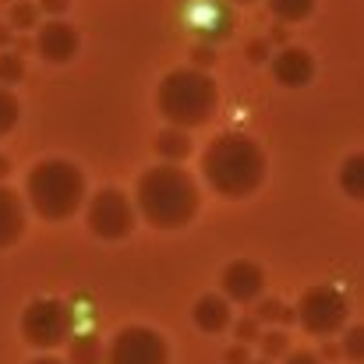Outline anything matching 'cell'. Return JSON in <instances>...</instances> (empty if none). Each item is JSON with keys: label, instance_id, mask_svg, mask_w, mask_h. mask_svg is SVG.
Returning <instances> with one entry per match:
<instances>
[{"label": "cell", "instance_id": "1", "mask_svg": "<svg viewBox=\"0 0 364 364\" xmlns=\"http://www.w3.org/2000/svg\"><path fill=\"white\" fill-rule=\"evenodd\" d=\"M198 202H202L198 184L191 181L188 170L173 163L145 170L134 188V213H141V220L156 230H177L191 223L198 213Z\"/></svg>", "mask_w": 364, "mask_h": 364}, {"label": "cell", "instance_id": "2", "mask_svg": "<svg viewBox=\"0 0 364 364\" xmlns=\"http://www.w3.org/2000/svg\"><path fill=\"white\" fill-rule=\"evenodd\" d=\"M202 177L223 198H247L265 181V152L247 134H220L202 152Z\"/></svg>", "mask_w": 364, "mask_h": 364}, {"label": "cell", "instance_id": "3", "mask_svg": "<svg viewBox=\"0 0 364 364\" xmlns=\"http://www.w3.org/2000/svg\"><path fill=\"white\" fill-rule=\"evenodd\" d=\"M85 195H89L85 173L75 163H68V159H39L28 170L25 198H28L32 213L39 220H46V223L71 220L85 205Z\"/></svg>", "mask_w": 364, "mask_h": 364}, {"label": "cell", "instance_id": "4", "mask_svg": "<svg viewBox=\"0 0 364 364\" xmlns=\"http://www.w3.org/2000/svg\"><path fill=\"white\" fill-rule=\"evenodd\" d=\"M220 92L216 82L202 71V68H173L156 92V107L159 114L170 121V127L188 131V127H202L216 114Z\"/></svg>", "mask_w": 364, "mask_h": 364}, {"label": "cell", "instance_id": "5", "mask_svg": "<svg viewBox=\"0 0 364 364\" xmlns=\"http://www.w3.org/2000/svg\"><path fill=\"white\" fill-rule=\"evenodd\" d=\"M71 329H75V315L57 297H36L21 311V336L36 350H53V347L68 343Z\"/></svg>", "mask_w": 364, "mask_h": 364}, {"label": "cell", "instance_id": "6", "mask_svg": "<svg viewBox=\"0 0 364 364\" xmlns=\"http://www.w3.org/2000/svg\"><path fill=\"white\" fill-rule=\"evenodd\" d=\"M294 315L301 318V326L311 333V336H336L343 326H347V297L336 290V287H311L301 294Z\"/></svg>", "mask_w": 364, "mask_h": 364}, {"label": "cell", "instance_id": "7", "mask_svg": "<svg viewBox=\"0 0 364 364\" xmlns=\"http://www.w3.org/2000/svg\"><path fill=\"white\" fill-rule=\"evenodd\" d=\"M85 223H89V230L96 234V237H103V241H121L131 234V227H134V205H131V198L117 191V188H103V191H96L92 198H89V205H85Z\"/></svg>", "mask_w": 364, "mask_h": 364}, {"label": "cell", "instance_id": "8", "mask_svg": "<svg viewBox=\"0 0 364 364\" xmlns=\"http://www.w3.org/2000/svg\"><path fill=\"white\" fill-rule=\"evenodd\" d=\"M103 364H170V347L149 326H124L103 350Z\"/></svg>", "mask_w": 364, "mask_h": 364}, {"label": "cell", "instance_id": "9", "mask_svg": "<svg viewBox=\"0 0 364 364\" xmlns=\"http://www.w3.org/2000/svg\"><path fill=\"white\" fill-rule=\"evenodd\" d=\"M220 287H223V301L251 304V301L262 297L265 272H262V265H255V262H247V258H234V262L220 272Z\"/></svg>", "mask_w": 364, "mask_h": 364}, {"label": "cell", "instance_id": "10", "mask_svg": "<svg viewBox=\"0 0 364 364\" xmlns=\"http://www.w3.org/2000/svg\"><path fill=\"white\" fill-rule=\"evenodd\" d=\"M36 50L50 64H68L78 53V32H75V25H68L60 18H50L46 25L36 28Z\"/></svg>", "mask_w": 364, "mask_h": 364}, {"label": "cell", "instance_id": "11", "mask_svg": "<svg viewBox=\"0 0 364 364\" xmlns=\"http://www.w3.org/2000/svg\"><path fill=\"white\" fill-rule=\"evenodd\" d=\"M272 78L283 89H304L315 78V60L304 46H283L272 57Z\"/></svg>", "mask_w": 364, "mask_h": 364}, {"label": "cell", "instance_id": "12", "mask_svg": "<svg viewBox=\"0 0 364 364\" xmlns=\"http://www.w3.org/2000/svg\"><path fill=\"white\" fill-rule=\"evenodd\" d=\"M25 234V202L18 191L0 184V251L21 241Z\"/></svg>", "mask_w": 364, "mask_h": 364}, {"label": "cell", "instance_id": "13", "mask_svg": "<svg viewBox=\"0 0 364 364\" xmlns=\"http://www.w3.org/2000/svg\"><path fill=\"white\" fill-rule=\"evenodd\" d=\"M191 318L202 333H213L220 336L227 326H230V301H223L220 294H202L191 308Z\"/></svg>", "mask_w": 364, "mask_h": 364}, {"label": "cell", "instance_id": "14", "mask_svg": "<svg viewBox=\"0 0 364 364\" xmlns=\"http://www.w3.org/2000/svg\"><path fill=\"white\" fill-rule=\"evenodd\" d=\"M152 149H156V156H159V159H166V163H173V166H177L181 159H188V156H191V138H188V131L166 127V131H159V134H156Z\"/></svg>", "mask_w": 364, "mask_h": 364}, {"label": "cell", "instance_id": "15", "mask_svg": "<svg viewBox=\"0 0 364 364\" xmlns=\"http://www.w3.org/2000/svg\"><path fill=\"white\" fill-rule=\"evenodd\" d=\"M68 364H103V340L96 333H78L68 340Z\"/></svg>", "mask_w": 364, "mask_h": 364}, {"label": "cell", "instance_id": "16", "mask_svg": "<svg viewBox=\"0 0 364 364\" xmlns=\"http://www.w3.org/2000/svg\"><path fill=\"white\" fill-rule=\"evenodd\" d=\"M340 188H343V195L364 202V152H354V156L343 159V166H340Z\"/></svg>", "mask_w": 364, "mask_h": 364}, {"label": "cell", "instance_id": "17", "mask_svg": "<svg viewBox=\"0 0 364 364\" xmlns=\"http://www.w3.org/2000/svg\"><path fill=\"white\" fill-rule=\"evenodd\" d=\"M255 318H258V322H269V326H287V322H294L297 315H294V308L283 304L279 297H265V301H258Z\"/></svg>", "mask_w": 364, "mask_h": 364}, {"label": "cell", "instance_id": "18", "mask_svg": "<svg viewBox=\"0 0 364 364\" xmlns=\"http://www.w3.org/2000/svg\"><path fill=\"white\" fill-rule=\"evenodd\" d=\"M269 14H276L279 21H304L315 11V0H265Z\"/></svg>", "mask_w": 364, "mask_h": 364}, {"label": "cell", "instance_id": "19", "mask_svg": "<svg viewBox=\"0 0 364 364\" xmlns=\"http://www.w3.org/2000/svg\"><path fill=\"white\" fill-rule=\"evenodd\" d=\"M7 18H11V28H18V32L39 28V7L28 4V0H18V4L7 11Z\"/></svg>", "mask_w": 364, "mask_h": 364}, {"label": "cell", "instance_id": "20", "mask_svg": "<svg viewBox=\"0 0 364 364\" xmlns=\"http://www.w3.org/2000/svg\"><path fill=\"white\" fill-rule=\"evenodd\" d=\"M21 117V103H18V96L11 92V89H4L0 85V134H7L14 124Z\"/></svg>", "mask_w": 364, "mask_h": 364}, {"label": "cell", "instance_id": "21", "mask_svg": "<svg viewBox=\"0 0 364 364\" xmlns=\"http://www.w3.org/2000/svg\"><path fill=\"white\" fill-rule=\"evenodd\" d=\"M287 343H290V336H287L283 329H269V333H262V336H258V347H262L265 361H272V358L287 354Z\"/></svg>", "mask_w": 364, "mask_h": 364}, {"label": "cell", "instance_id": "22", "mask_svg": "<svg viewBox=\"0 0 364 364\" xmlns=\"http://www.w3.org/2000/svg\"><path fill=\"white\" fill-rule=\"evenodd\" d=\"M21 78H25V60L18 53H0V85L7 89V85H14Z\"/></svg>", "mask_w": 364, "mask_h": 364}, {"label": "cell", "instance_id": "23", "mask_svg": "<svg viewBox=\"0 0 364 364\" xmlns=\"http://www.w3.org/2000/svg\"><path fill=\"white\" fill-rule=\"evenodd\" d=\"M340 354H343L347 361H364V326H350V329L343 333Z\"/></svg>", "mask_w": 364, "mask_h": 364}, {"label": "cell", "instance_id": "24", "mask_svg": "<svg viewBox=\"0 0 364 364\" xmlns=\"http://www.w3.org/2000/svg\"><path fill=\"white\" fill-rule=\"evenodd\" d=\"M234 336H237V343H241V347L258 343V336H262V329H258V318H241V322L234 326Z\"/></svg>", "mask_w": 364, "mask_h": 364}, {"label": "cell", "instance_id": "25", "mask_svg": "<svg viewBox=\"0 0 364 364\" xmlns=\"http://www.w3.org/2000/svg\"><path fill=\"white\" fill-rule=\"evenodd\" d=\"M265 57H269V43H265V39H251V43H247V60L262 64Z\"/></svg>", "mask_w": 364, "mask_h": 364}, {"label": "cell", "instance_id": "26", "mask_svg": "<svg viewBox=\"0 0 364 364\" xmlns=\"http://www.w3.org/2000/svg\"><path fill=\"white\" fill-rule=\"evenodd\" d=\"M283 364H322V358H318V354H311V350H290Z\"/></svg>", "mask_w": 364, "mask_h": 364}, {"label": "cell", "instance_id": "27", "mask_svg": "<svg viewBox=\"0 0 364 364\" xmlns=\"http://www.w3.org/2000/svg\"><path fill=\"white\" fill-rule=\"evenodd\" d=\"M68 4H71V0H39V11H46V14H53V18H57V14H64V11H68Z\"/></svg>", "mask_w": 364, "mask_h": 364}, {"label": "cell", "instance_id": "28", "mask_svg": "<svg viewBox=\"0 0 364 364\" xmlns=\"http://www.w3.org/2000/svg\"><path fill=\"white\" fill-rule=\"evenodd\" d=\"M227 364H251L247 347H241V343H237V347H230V350H227Z\"/></svg>", "mask_w": 364, "mask_h": 364}, {"label": "cell", "instance_id": "29", "mask_svg": "<svg viewBox=\"0 0 364 364\" xmlns=\"http://www.w3.org/2000/svg\"><path fill=\"white\" fill-rule=\"evenodd\" d=\"M322 358H326V361L340 358V347H336V343H326V347H322Z\"/></svg>", "mask_w": 364, "mask_h": 364}, {"label": "cell", "instance_id": "30", "mask_svg": "<svg viewBox=\"0 0 364 364\" xmlns=\"http://www.w3.org/2000/svg\"><path fill=\"white\" fill-rule=\"evenodd\" d=\"M11 173V163H7V156H0V177H7Z\"/></svg>", "mask_w": 364, "mask_h": 364}, {"label": "cell", "instance_id": "31", "mask_svg": "<svg viewBox=\"0 0 364 364\" xmlns=\"http://www.w3.org/2000/svg\"><path fill=\"white\" fill-rule=\"evenodd\" d=\"M32 364H64V361H57V358H36Z\"/></svg>", "mask_w": 364, "mask_h": 364}, {"label": "cell", "instance_id": "32", "mask_svg": "<svg viewBox=\"0 0 364 364\" xmlns=\"http://www.w3.org/2000/svg\"><path fill=\"white\" fill-rule=\"evenodd\" d=\"M7 39H11V32H7V28H0V43H7Z\"/></svg>", "mask_w": 364, "mask_h": 364}, {"label": "cell", "instance_id": "33", "mask_svg": "<svg viewBox=\"0 0 364 364\" xmlns=\"http://www.w3.org/2000/svg\"><path fill=\"white\" fill-rule=\"evenodd\" d=\"M234 4H255V0H234Z\"/></svg>", "mask_w": 364, "mask_h": 364}, {"label": "cell", "instance_id": "34", "mask_svg": "<svg viewBox=\"0 0 364 364\" xmlns=\"http://www.w3.org/2000/svg\"><path fill=\"white\" fill-rule=\"evenodd\" d=\"M251 364H269V361H251Z\"/></svg>", "mask_w": 364, "mask_h": 364}]
</instances>
